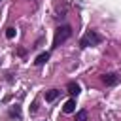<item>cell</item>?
<instances>
[{
	"instance_id": "3",
	"label": "cell",
	"mask_w": 121,
	"mask_h": 121,
	"mask_svg": "<svg viewBox=\"0 0 121 121\" xmlns=\"http://www.w3.org/2000/svg\"><path fill=\"white\" fill-rule=\"evenodd\" d=\"M100 79H102V83H106L108 87H112V85H117V83H119L121 76H119V74H115V72H112V74H104Z\"/></svg>"
},
{
	"instance_id": "10",
	"label": "cell",
	"mask_w": 121,
	"mask_h": 121,
	"mask_svg": "<svg viewBox=\"0 0 121 121\" xmlns=\"http://www.w3.org/2000/svg\"><path fill=\"white\" fill-rule=\"evenodd\" d=\"M13 36H15V28H13V26H9V28L6 30V38H9V40H11Z\"/></svg>"
},
{
	"instance_id": "9",
	"label": "cell",
	"mask_w": 121,
	"mask_h": 121,
	"mask_svg": "<svg viewBox=\"0 0 121 121\" xmlns=\"http://www.w3.org/2000/svg\"><path fill=\"white\" fill-rule=\"evenodd\" d=\"M9 115H11V117H21V110H19V106L11 108V110H9Z\"/></svg>"
},
{
	"instance_id": "4",
	"label": "cell",
	"mask_w": 121,
	"mask_h": 121,
	"mask_svg": "<svg viewBox=\"0 0 121 121\" xmlns=\"http://www.w3.org/2000/svg\"><path fill=\"white\" fill-rule=\"evenodd\" d=\"M79 91H81V87H79L76 81H70V83H68V87H66V93H68L70 96H78V95H79Z\"/></svg>"
},
{
	"instance_id": "6",
	"label": "cell",
	"mask_w": 121,
	"mask_h": 121,
	"mask_svg": "<svg viewBox=\"0 0 121 121\" xmlns=\"http://www.w3.org/2000/svg\"><path fill=\"white\" fill-rule=\"evenodd\" d=\"M49 57H51V53H49V51H45V53L38 55V57H36V60H34V64H36V66H42V64H45V62L49 60Z\"/></svg>"
},
{
	"instance_id": "5",
	"label": "cell",
	"mask_w": 121,
	"mask_h": 121,
	"mask_svg": "<svg viewBox=\"0 0 121 121\" xmlns=\"http://www.w3.org/2000/svg\"><path fill=\"white\" fill-rule=\"evenodd\" d=\"M62 112L64 113H72V112H76V98L72 96L70 100H66V104L62 106Z\"/></svg>"
},
{
	"instance_id": "8",
	"label": "cell",
	"mask_w": 121,
	"mask_h": 121,
	"mask_svg": "<svg viewBox=\"0 0 121 121\" xmlns=\"http://www.w3.org/2000/svg\"><path fill=\"white\" fill-rule=\"evenodd\" d=\"M76 121H87V110H79L76 113Z\"/></svg>"
},
{
	"instance_id": "7",
	"label": "cell",
	"mask_w": 121,
	"mask_h": 121,
	"mask_svg": "<svg viewBox=\"0 0 121 121\" xmlns=\"http://www.w3.org/2000/svg\"><path fill=\"white\" fill-rule=\"evenodd\" d=\"M59 95H60L59 89H49V91H45V100H47V102H53Z\"/></svg>"
},
{
	"instance_id": "1",
	"label": "cell",
	"mask_w": 121,
	"mask_h": 121,
	"mask_svg": "<svg viewBox=\"0 0 121 121\" xmlns=\"http://www.w3.org/2000/svg\"><path fill=\"white\" fill-rule=\"evenodd\" d=\"M70 36H72V26H70V25H62V26H59V28L55 30V38H53V45H51V47H53V49L59 47V45L64 43Z\"/></svg>"
},
{
	"instance_id": "2",
	"label": "cell",
	"mask_w": 121,
	"mask_h": 121,
	"mask_svg": "<svg viewBox=\"0 0 121 121\" xmlns=\"http://www.w3.org/2000/svg\"><path fill=\"white\" fill-rule=\"evenodd\" d=\"M100 42H102V36L96 30H87L79 38V47H93V45H98Z\"/></svg>"
}]
</instances>
